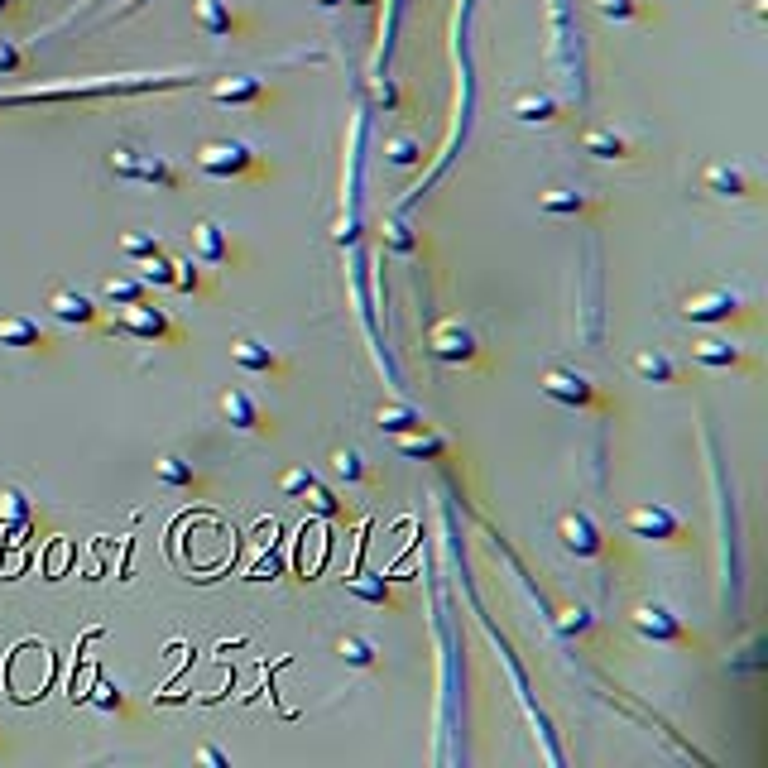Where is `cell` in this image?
I'll use <instances>...</instances> for the list:
<instances>
[{"label": "cell", "mask_w": 768, "mask_h": 768, "mask_svg": "<svg viewBox=\"0 0 768 768\" xmlns=\"http://www.w3.org/2000/svg\"><path fill=\"white\" fill-rule=\"evenodd\" d=\"M624 533L629 538H644V543H687V524L672 514L668 504H634L624 514Z\"/></svg>", "instance_id": "cell-1"}, {"label": "cell", "mask_w": 768, "mask_h": 768, "mask_svg": "<svg viewBox=\"0 0 768 768\" xmlns=\"http://www.w3.org/2000/svg\"><path fill=\"white\" fill-rule=\"evenodd\" d=\"M538 389L548 394L552 404H567V408H596L600 404V389L591 375H581L572 365H548L538 375Z\"/></svg>", "instance_id": "cell-2"}, {"label": "cell", "mask_w": 768, "mask_h": 768, "mask_svg": "<svg viewBox=\"0 0 768 768\" xmlns=\"http://www.w3.org/2000/svg\"><path fill=\"white\" fill-rule=\"evenodd\" d=\"M744 312V298L735 293V288H696V293H687L682 298V317L687 322H701V327H720V322H735Z\"/></svg>", "instance_id": "cell-3"}, {"label": "cell", "mask_w": 768, "mask_h": 768, "mask_svg": "<svg viewBox=\"0 0 768 768\" xmlns=\"http://www.w3.org/2000/svg\"><path fill=\"white\" fill-rule=\"evenodd\" d=\"M629 624L644 634L648 644H692V634H687V624L672 615V605H663V600H639L634 605V615H629Z\"/></svg>", "instance_id": "cell-4"}, {"label": "cell", "mask_w": 768, "mask_h": 768, "mask_svg": "<svg viewBox=\"0 0 768 768\" xmlns=\"http://www.w3.org/2000/svg\"><path fill=\"white\" fill-rule=\"evenodd\" d=\"M428 351L437 360H447V365H471V360L480 356V341L461 317H442V322L428 332Z\"/></svg>", "instance_id": "cell-5"}, {"label": "cell", "mask_w": 768, "mask_h": 768, "mask_svg": "<svg viewBox=\"0 0 768 768\" xmlns=\"http://www.w3.org/2000/svg\"><path fill=\"white\" fill-rule=\"evenodd\" d=\"M557 543L572 552V557H600L605 552V533H600L591 509H567L557 519Z\"/></svg>", "instance_id": "cell-6"}, {"label": "cell", "mask_w": 768, "mask_h": 768, "mask_svg": "<svg viewBox=\"0 0 768 768\" xmlns=\"http://www.w3.org/2000/svg\"><path fill=\"white\" fill-rule=\"evenodd\" d=\"M221 418H226L231 432H245V437H264V432L274 428L269 413H264L245 389H221Z\"/></svg>", "instance_id": "cell-7"}, {"label": "cell", "mask_w": 768, "mask_h": 768, "mask_svg": "<svg viewBox=\"0 0 768 768\" xmlns=\"http://www.w3.org/2000/svg\"><path fill=\"white\" fill-rule=\"evenodd\" d=\"M116 327L130 336H144V341H173V336H178V327L168 322V312L144 308V298L140 303H125V312L116 317Z\"/></svg>", "instance_id": "cell-8"}, {"label": "cell", "mask_w": 768, "mask_h": 768, "mask_svg": "<svg viewBox=\"0 0 768 768\" xmlns=\"http://www.w3.org/2000/svg\"><path fill=\"white\" fill-rule=\"evenodd\" d=\"M231 365L245 370V375H279L284 360L274 346H264L260 336H231Z\"/></svg>", "instance_id": "cell-9"}, {"label": "cell", "mask_w": 768, "mask_h": 768, "mask_svg": "<svg viewBox=\"0 0 768 768\" xmlns=\"http://www.w3.org/2000/svg\"><path fill=\"white\" fill-rule=\"evenodd\" d=\"M197 164H202V173H212V178H236V173H250L255 159H250L245 144H207L197 154Z\"/></svg>", "instance_id": "cell-10"}, {"label": "cell", "mask_w": 768, "mask_h": 768, "mask_svg": "<svg viewBox=\"0 0 768 768\" xmlns=\"http://www.w3.org/2000/svg\"><path fill=\"white\" fill-rule=\"evenodd\" d=\"M188 245H192V255L202 264H226L236 250H231V236H226V226L221 221H197L192 226V236H188Z\"/></svg>", "instance_id": "cell-11"}, {"label": "cell", "mask_w": 768, "mask_h": 768, "mask_svg": "<svg viewBox=\"0 0 768 768\" xmlns=\"http://www.w3.org/2000/svg\"><path fill=\"white\" fill-rule=\"evenodd\" d=\"M692 360H696V365H706V370H740L744 351L735 346V341H725V336H696V341H692Z\"/></svg>", "instance_id": "cell-12"}, {"label": "cell", "mask_w": 768, "mask_h": 768, "mask_svg": "<svg viewBox=\"0 0 768 768\" xmlns=\"http://www.w3.org/2000/svg\"><path fill=\"white\" fill-rule=\"evenodd\" d=\"M629 370L639 375L644 384H677V360L668 356V351H658V346H644V351H634L629 356Z\"/></svg>", "instance_id": "cell-13"}, {"label": "cell", "mask_w": 768, "mask_h": 768, "mask_svg": "<svg viewBox=\"0 0 768 768\" xmlns=\"http://www.w3.org/2000/svg\"><path fill=\"white\" fill-rule=\"evenodd\" d=\"M701 188L711 192V197H754V192H759V183H754V178H744L740 168L716 164V168H706V173H701Z\"/></svg>", "instance_id": "cell-14"}, {"label": "cell", "mask_w": 768, "mask_h": 768, "mask_svg": "<svg viewBox=\"0 0 768 768\" xmlns=\"http://www.w3.org/2000/svg\"><path fill=\"white\" fill-rule=\"evenodd\" d=\"M538 207L548 216H591L596 212V202L586 197V192H567V188H552L538 197Z\"/></svg>", "instance_id": "cell-15"}, {"label": "cell", "mask_w": 768, "mask_h": 768, "mask_svg": "<svg viewBox=\"0 0 768 768\" xmlns=\"http://www.w3.org/2000/svg\"><path fill=\"white\" fill-rule=\"evenodd\" d=\"M154 476H159V485H168V490H192V485H197L192 461H188V456H178V452L159 456V461H154Z\"/></svg>", "instance_id": "cell-16"}, {"label": "cell", "mask_w": 768, "mask_h": 768, "mask_svg": "<svg viewBox=\"0 0 768 768\" xmlns=\"http://www.w3.org/2000/svg\"><path fill=\"white\" fill-rule=\"evenodd\" d=\"M336 658L346 668H375L380 663V648H375V639H365V634H341L336 639Z\"/></svg>", "instance_id": "cell-17"}, {"label": "cell", "mask_w": 768, "mask_h": 768, "mask_svg": "<svg viewBox=\"0 0 768 768\" xmlns=\"http://www.w3.org/2000/svg\"><path fill=\"white\" fill-rule=\"evenodd\" d=\"M332 476L346 480V485H365V480H370L365 452H360V447H336L332 452Z\"/></svg>", "instance_id": "cell-18"}, {"label": "cell", "mask_w": 768, "mask_h": 768, "mask_svg": "<svg viewBox=\"0 0 768 768\" xmlns=\"http://www.w3.org/2000/svg\"><path fill=\"white\" fill-rule=\"evenodd\" d=\"M375 423H380V432H418L423 428V413L408 404H380Z\"/></svg>", "instance_id": "cell-19"}, {"label": "cell", "mask_w": 768, "mask_h": 768, "mask_svg": "<svg viewBox=\"0 0 768 768\" xmlns=\"http://www.w3.org/2000/svg\"><path fill=\"white\" fill-rule=\"evenodd\" d=\"M452 452V447H447V437H437V432H413V437H399V456H413V461H418V456H447Z\"/></svg>", "instance_id": "cell-20"}, {"label": "cell", "mask_w": 768, "mask_h": 768, "mask_svg": "<svg viewBox=\"0 0 768 768\" xmlns=\"http://www.w3.org/2000/svg\"><path fill=\"white\" fill-rule=\"evenodd\" d=\"M120 255L125 260H154V255H164V245L149 236V231H125L120 236Z\"/></svg>", "instance_id": "cell-21"}, {"label": "cell", "mask_w": 768, "mask_h": 768, "mask_svg": "<svg viewBox=\"0 0 768 768\" xmlns=\"http://www.w3.org/2000/svg\"><path fill=\"white\" fill-rule=\"evenodd\" d=\"M380 240H384V250H394V255H418V236L408 231L404 221H384Z\"/></svg>", "instance_id": "cell-22"}, {"label": "cell", "mask_w": 768, "mask_h": 768, "mask_svg": "<svg viewBox=\"0 0 768 768\" xmlns=\"http://www.w3.org/2000/svg\"><path fill=\"white\" fill-rule=\"evenodd\" d=\"M346 591L360 596V600H370V605H389V600H394L380 576H346Z\"/></svg>", "instance_id": "cell-23"}, {"label": "cell", "mask_w": 768, "mask_h": 768, "mask_svg": "<svg viewBox=\"0 0 768 768\" xmlns=\"http://www.w3.org/2000/svg\"><path fill=\"white\" fill-rule=\"evenodd\" d=\"M303 504H308L312 514H322V519H336V514H341V504H336V495H332V490H327V485H322L317 476H312V485L303 490Z\"/></svg>", "instance_id": "cell-24"}, {"label": "cell", "mask_w": 768, "mask_h": 768, "mask_svg": "<svg viewBox=\"0 0 768 768\" xmlns=\"http://www.w3.org/2000/svg\"><path fill=\"white\" fill-rule=\"evenodd\" d=\"M53 312L68 317V322H92V303L77 298V293H58V298H53Z\"/></svg>", "instance_id": "cell-25"}, {"label": "cell", "mask_w": 768, "mask_h": 768, "mask_svg": "<svg viewBox=\"0 0 768 768\" xmlns=\"http://www.w3.org/2000/svg\"><path fill=\"white\" fill-rule=\"evenodd\" d=\"M312 485V471L308 466H293V471H284V476H279V495H284V500H303V490H308Z\"/></svg>", "instance_id": "cell-26"}, {"label": "cell", "mask_w": 768, "mask_h": 768, "mask_svg": "<svg viewBox=\"0 0 768 768\" xmlns=\"http://www.w3.org/2000/svg\"><path fill=\"white\" fill-rule=\"evenodd\" d=\"M557 624H562V634H591V610L586 605H567L562 615H557Z\"/></svg>", "instance_id": "cell-27"}, {"label": "cell", "mask_w": 768, "mask_h": 768, "mask_svg": "<svg viewBox=\"0 0 768 768\" xmlns=\"http://www.w3.org/2000/svg\"><path fill=\"white\" fill-rule=\"evenodd\" d=\"M586 149H591L596 159H624V144L615 140V135H605V130H596V135H586Z\"/></svg>", "instance_id": "cell-28"}, {"label": "cell", "mask_w": 768, "mask_h": 768, "mask_svg": "<svg viewBox=\"0 0 768 768\" xmlns=\"http://www.w3.org/2000/svg\"><path fill=\"white\" fill-rule=\"evenodd\" d=\"M173 288L178 293H202V274L192 269V260H173Z\"/></svg>", "instance_id": "cell-29"}, {"label": "cell", "mask_w": 768, "mask_h": 768, "mask_svg": "<svg viewBox=\"0 0 768 768\" xmlns=\"http://www.w3.org/2000/svg\"><path fill=\"white\" fill-rule=\"evenodd\" d=\"M106 298H111V303H140L144 288L135 284V279H106Z\"/></svg>", "instance_id": "cell-30"}, {"label": "cell", "mask_w": 768, "mask_h": 768, "mask_svg": "<svg viewBox=\"0 0 768 768\" xmlns=\"http://www.w3.org/2000/svg\"><path fill=\"white\" fill-rule=\"evenodd\" d=\"M144 279H149V284H168V288H173V260H168V255L144 260Z\"/></svg>", "instance_id": "cell-31"}, {"label": "cell", "mask_w": 768, "mask_h": 768, "mask_svg": "<svg viewBox=\"0 0 768 768\" xmlns=\"http://www.w3.org/2000/svg\"><path fill=\"white\" fill-rule=\"evenodd\" d=\"M389 159H394V164H413V159H418V149H413L408 140H394V144H389Z\"/></svg>", "instance_id": "cell-32"}, {"label": "cell", "mask_w": 768, "mask_h": 768, "mask_svg": "<svg viewBox=\"0 0 768 768\" xmlns=\"http://www.w3.org/2000/svg\"><path fill=\"white\" fill-rule=\"evenodd\" d=\"M34 327H29V322H5V341H34Z\"/></svg>", "instance_id": "cell-33"}, {"label": "cell", "mask_w": 768, "mask_h": 768, "mask_svg": "<svg viewBox=\"0 0 768 768\" xmlns=\"http://www.w3.org/2000/svg\"><path fill=\"white\" fill-rule=\"evenodd\" d=\"M519 116H524V120H548V106H543V101H524V106H519Z\"/></svg>", "instance_id": "cell-34"}, {"label": "cell", "mask_w": 768, "mask_h": 768, "mask_svg": "<svg viewBox=\"0 0 768 768\" xmlns=\"http://www.w3.org/2000/svg\"><path fill=\"white\" fill-rule=\"evenodd\" d=\"M197 759H202V764H226V754H221V749H212V744H202V749H197Z\"/></svg>", "instance_id": "cell-35"}]
</instances>
